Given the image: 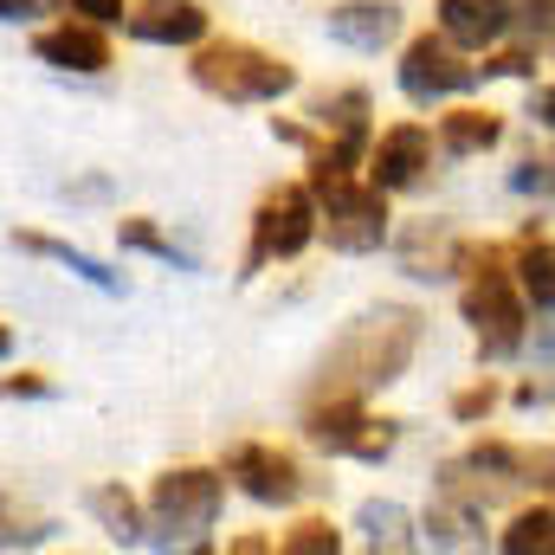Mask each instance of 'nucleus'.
Here are the masks:
<instances>
[{
    "mask_svg": "<svg viewBox=\"0 0 555 555\" xmlns=\"http://www.w3.org/2000/svg\"><path fill=\"white\" fill-rule=\"evenodd\" d=\"M420 349V310H375L362 317L330 356H323V375H317V395H369L382 382H395ZM310 395V401H317Z\"/></svg>",
    "mask_w": 555,
    "mask_h": 555,
    "instance_id": "obj_1",
    "label": "nucleus"
},
{
    "mask_svg": "<svg viewBox=\"0 0 555 555\" xmlns=\"http://www.w3.org/2000/svg\"><path fill=\"white\" fill-rule=\"evenodd\" d=\"M194 85L227 98V104H266V98H284L297 85V72L272 52L246 46V39H220V46L194 52Z\"/></svg>",
    "mask_w": 555,
    "mask_h": 555,
    "instance_id": "obj_2",
    "label": "nucleus"
},
{
    "mask_svg": "<svg viewBox=\"0 0 555 555\" xmlns=\"http://www.w3.org/2000/svg\"><path fill=\"white\" fill-rule=\"evenodd\" d=\"M465 323L478 330V343H485V356H517L524 349V297H517V284L511 272L498 266V253L485 246V253H472V284H465Z\"/></svg>",
    "mask_w": 555,
    "mask_h": 555,
    "instance_id": "obj_3",
    "label": "nucleus"
},
{
    "mask_svg": "<svg viewBox=\"0 0 555 555\" xmlns=\"http://www.w3.org/2000/svg\"><path fill=\"white\" fill-rule=\"evenodd\" d=\"M220 498H227V478L220 472H201V465H181L168 478H155V530L175 543V537H201L214 517H220Z\"/></svg>",
    "mask_w": 555,
    "mask_h": 555,
    "instance_id": "obj_4",
    "label": "nucleus"
},
{
    "mask_svg": "<svg viewBox=\"0 0 555 555\" xmlns=\"http://www.w3.org/2000/svg\"><path fill=\"white\" fill-rule=\"evenodd\" d=\"M304 433L323 452H349V459H382L395 446V426L388 420H369L362 395H317L310 414H304Z\"/></svg>",
    "mask_w": 555,
    "mask_h": 555,
    "instance_id": "obj_5",
    "label": "nucleus"
},
{
    "mask_svg": "<svg viewBox=\"0 0 555 555\" xmlns=\"http://www.w3.org/2000/svg\"><path fill=\"white\" fill-rule=\"evenodd\" d=\"M317 220L330 227V246L336 253H375L388 240V207H382V188H356V181H336L317 194Z\"/></svg>",
    "mask_w": 555,
    "mask_h": 555,
    "instance_id": "obj_6",
    "label": "nucleus"
},
{
    "mask_svg": "<svg viewBox=\"0 0 555 555\" xmlns=\"http://www.w3.org/2000/svg\"><path fill=\"white\" fill-rule=\"evenodd\" d=\"M310 233H317V194L291 181V188H278V194L259 201V220H253V259H246V266H266V259H291V253H304Z\"/></svg>",
    "mask_w": 555,
    "mask_h": 555,
    "instance_id": "obj_7",
    "label": "nucleus"
},
{
    "mask_svg": "<svg viewBox=\"0 0 555 555\" xmlns=\"http://www.w3.org/2000/svg\"><path fill=\"white\" fill-rule=\"evenodd\" d=\"M478 78V65H465L459 59V46L439 33H420L414 46H408V59H401V91L420 98V104H433V98H452V91H465Z\"/></svg>",
    "mask_w": 555,
    "mask_h": 555,
    "instance_id": "obj_8",
    "label": "nucleus"
},
{
    "mask_svg": "<svg viewBox=\"0 0 555 555\" xmlns=\"http://www.w3.org/2000/svg\"><path fill=\"white\" fill-rule=\"evenodd\" d=\"M227 478H240V491L259 498V504H297L304 498V472L278 446H233L227 452Z\"/></svg>",
    "mask_w": 555,
    "mask_h": 555,
    "instance_id": "obj_9",
    "label": "nucleus"
},
{
    "mask_svg": "<svg viewBox=\"0 0 555 555\" xmlns=\"http://www.w3.org/2000/svg\"><path fill=\"white\" fill-rule=\"evenodd\" d=\"M426 162H433V137L420 124H395V130H382L375 149H369V181L382 194L388 188H414L420 175H426Z\"/></svg>",
    "mask_w": 555,
    "mask_h": 555,
    "instance_id": "obj_10",
    "label": "nucleus"
},
{
    "mask_svg": "<svg viewBox=\"0 0 555 555\" xmlns=\"http://www.w3.org/2000/svg\"><path fill=\"white\" fill-rule=\"evenodd\" d=\"M130 33L149 39V46H194L207 33V13L194 0H142L130 13Z\"/></svg>",
    "mask_w": 555,
    "mask_h": 555,
    "instance_id": "obj_11",
    "label": "nucleus"
},
{
    "mask_svg": "<svg viewBox=\"0 0 555 555\" xmlns=\"http://www.w3.org/2000/svg\"><path fill=\"white\" fill-rule=\"evenodd\" d=\"M33 52L59 72H104L111 65V39L98 33V20L91 26H52V33L33 39Z\"/></svg>",
    "mask_w": 555,
    "mask_h": 555,
    "instance_id": "obj_12",
    "label": "nucleus"
},
{
    "mask_svg": "<svg viewBox=\"0 0 555 555\" xmlns=\"http://www.w3.org/2000/svg\"><path fill=\"white\" fill-rule=\"evenodd\" d=\"M511 26V0H439V33L452 46H491Z\"/></svg>",
    "mask_w": 555,
    "mask_h": 555,
    "instance_id": "obj_13",
    "label": "nucleus"
},
{
    "mask_svg": "<svg viewBox=\"0 0 555 555\" xmlns=\"http://www.w3.org/2000/svg\"><path fill=\"white\" fill-rule=\"evenodd\" d=\"M330 33H336L343 46H356V52H382V46L401 33V13H395L388 0H349V7L330 13Z\"/></svg>",
    "mask_w": 555,
    "mask_h": 555,
    "instance_id": "obj_14",
    "label": "nucleus"
},
{
    "mask_svg": "<svg viewBox=\"0 0 555 555\" xmlns=\"http://www.w3.org/2000/svg\"><path fill=\"white\" fill-rule=\"evenodd\" d=\"M498 137H504L498 111H452V117H439V149L446 155H485Z\"/></svg>",
    "mask_w": 555,
    "mask_h": 555,
    "instance_id": "obj_15",
    "label": "nucleus"
},
{
    "mask_svg": "<svg viewBox=\"0 0 555 555\" xmlns=\"http://www.w3.org/2000/svg\"><path fill=\"white\" fill-rule=\"evenodd\" d=\"M504 555H555V504H537V511H517L511 530L498 537Z\"/></svg>",
    "mask_w": 555,
    "mask_h": 555,
    "instance_id": "obj_16",
    "label": "nucleus"
},
{
    "mask_svg": "<svg viewBox=\"0 0 555 555\" xmlns=\"http://www.w3.org/2000/svg\"><path fill=\"white\" fill-rule=\"evenodd\" d=\"M517 272H524V297H537V310H555V240H524L517 253Z\"/></svg>",
    "mask_w": 555,
    "mask_h": 555,
    "instance_id": "obj_17",
    "label": "nucleus"
},
{
    "mask_svg": "<svg viewBox=\"0 0 555 555\" xmlns=\"http://www.w3.org/2000/svg\"><path fill=\"white\" fill-rule=\"evenodd\" d=\"M13 240H20V253H39V259L72 266V272L85 278V284H98V291H124V278L111 272V266H98V259H85V253H72V246H59V240H39V233H13Z\"/></svg>",
    "mask_w": 555,
    "mask_h": 555,
    "instance_id": "obj_18",
    "label": "nucleus"
},
{
    "mask_svg": "<svg viewBox=\"0 0 555 555\" xmlns=\"http://www.w3.org/2000/svg\"><path fill=\"white\" fill-rule=\"evenodd\" d=\"M91 511L104 517V530H111L117 543H137V537H142V530H137V504H130L117 485H98V491H91Z\"/></svg>",
    "mask_w": 555,
    "mask_h": 555,
    "instance_id": "obj_19",
    "label": "nucleus"
},
{
    "mask_svg": "<svg viewBox=\"0 0 555 555\" xmlns=\"http://www.w3.org/2000/svg\"><path fill=\"white\" fill-rule=\"evenodd\" d=\"M336 543H343V537H336L323 517H304V524H291V530H284V543H278V550H284V555H336Z\"/></svg>",
    "mask_w": 555,
    "mask_h": 555,
    "instance_id": "obj_20",
    "label": "nucleus"
},
{
    "mask_svg": "<svg viewBox=\"0 0 555 555\" xmlns=\"http://www.w3.org/2000/svg\"><path fill=\"white\" fill-rule=\"evenodd\" d=\"M401 524H408V517H401L395 504H362V530H369V543H375V550H382V543H388V550H401V543H408V537H401Z\"/></svg>",
    "mask_w": 555,
    "mask_h": 555,
    "instance_id": "obj_21",
    "label": "nucleus"
},
{
    "mask_svg": "<svg viewBox=\"0 0 555 555\" xmlns=\"http://www.w3.org/2000/svg\"><path fill=\"white\" fill-rule=\"evenodd\" d=\"M46 530H52V524H33V530H26V524H20V511L0 498V550H13V543H39Z\"/></svg>",
    "mask_w": 555,
    "mask_h": 555,
    "instance_id": "obj_22",
    "label": "nucleus"
},
{
    "mask_svg": "<svg viewBox=\"0 0 555 555\" xmlns=\"http://www.w3.org/2000/svg\"><path fill=\"white\" fill-rule=\"evenodd\" d=\"M124 246H142V253H162V259H181V253H175V246H168V240H162V233H155L149 220H124Z\"/></svg>",
    "mask_w": 555,
    "mask_h": 555,
    "instance_id": "obj_23",
    "label": "nucleus"
},
{
    "mask_svg": "<svg viewBox=\"0 0 555 555\" xmlns=\"http://www.w3.org/2000/svg\"><path fill=\"white\" fill-rule=\"evenodd\" d=\"M517 478L550 485V491H555V452H517Z\"/></svg>",
    "mask_w": 555,
    "mask_h": 555,
    "instance_id": "obj_24",
    "label": "nucleus"
},
{
    "mask_svg": "<svg viewBox=\"0 0 555 555\" xmlns=\"http://www.w3.org/2000/svg\"><path fill=\"white\" fill-rule=\"evenodd\" d=\"M491 401H498V388L485 382V388H465V395L452 401V414H459V420H478V414H491Z\"/></svg>",
    "mask_w": 555,
    "mask_h": 555,
    "instance_id": "obj_25",
    "label": "nucleus"
},
{
    "mask_svg": "<svg viewBox=\"0 0 555 555\" xmlns=\"http://www.w3.org/2000/svg\"><path fill=\"white\" fill-rule=\"evenodd\" d=\"M478 72H498V78H530L537 72V59L530 52H498L491 65H478Z\"/></svg>",
    "mask_w": 555,
    "mask_h": 555,
    "instance_id": "obj_26",
    "label": "nucleus"
},
{
    "mask_svg": "<svg viewBox=\"0 0 555 555\" xmlns=\"http://www.w3.org/2000/svg\"><path fill=\"white\" fill-rule=\"evenodd\" d=\"M20 395H52V382H39V375H13V382H0V401H20Z\"/></svg>",
    "mask_w": 555,
    "mask_h": 555,
    "instance_id": "obj_27",
    "label": "nucleus"
},
{
    "mask_svg": "<svg viewBox=\"0 0 555 555\" xmlns=\"http://www.w3.org/2000/svg\"><path fill=\"white\" fill-rule=\"evenodd\" d=\"M517 7H530V26L555 46V0H517Z\"/></svg>",
    "mask_w": 555,
    "mask_h": 555,
    "instance_id": "obj_28",
    "label": "nucleus"
},
{
    "mask_svg": "<svg viewBox=\"0 0 555 555\" xmlns=\"http://www.w3.org/2000/svg\"><path fill=\"white\" fill-rule=\"evenodd\" d=\"M72 13H85V20H124V0H72Z\"/></svg>",
    "mask_w": 555,
    "mask_h": 555,
    "instance_id": "obj_29",
    "label": "nucleus"
},
{
    "mask_svg": "<svg viewBox=\"0 0 555 555\" xmlns=\"http://www.w3.org/2000/svg\"><path fill=\"white\" fill-rule=\"evenodd\" d=\"M46 0H0V20H26V13H39Z\"/></svg>",
    "mask_w": 555,
    "mask_h": 555,
    "instance_id": "obj_30",
    "label": "nucleus"
},
{
    "mask_svg": "<svg viewBox=\"0 0 555 555\" xmlns=\"http://www.w3.org/2000/svg\"><path fill=\"white\" fill-rule=\"evenodd\" d=\"M537 117H543V124H550V130H555V85H550V91H543V98H537Z\"/></svg>",
    "mask_w": 555,
    "mask_h": 555,
    "instance_id": "obj_31",
    "label": "nucleus"
},
{
    "mask_svg": "<svg viewBox=\"0 0 555 555\" xmlns=\"http://www.w3.org/2000/svg\"><path fill=\"white\" fill-rule=\"evenodd\" d=\"M7 349H13V336H7V330H0V356H7Z\"/></svg>",
    "mask_w": 555,
    "mask_h": 555,
    "instance_id": "obj_32",
    "label": "nucleus"
}]
</instances>
